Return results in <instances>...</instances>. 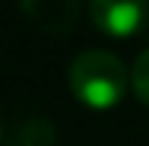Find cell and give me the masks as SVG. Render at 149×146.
<instances>
[{
  "label": "cell",
  "mask_w": 149,
  "mask_h": 146,
  "mask_svg": "<svg viewBox=\"0 0 149 146\" xmlns=\"http://www.w3.org/2000/svg\"><path fill=\"white\" fill-rule=\"evenodd\" d=\"M67 83H70V92L83 105L105 111V108H114L124 98L130 73L118 54H111L105 48H86L83 54H76L70 60Z\"/></svg>",
  "instance_id": "cell-1"
},
{
  "label": "cell",
  "mask_w": 149,
  "mask_h": 146,
  "mask_svg": "<svg viewBox=\"0 0 149 146\" xmlns=\"http://www.w3.org/2000/svg\"><path fill=\"white\" fill-rule=\"evenodd\" d=\"M89 16L98 32L127 38L146 22L149 0H89Z\"/></svg>",
  "instance_id": "cell-2"
},
{
  "label": "cell",
  "mask_w": 149,
  "mask_h": 146,
  "mask_svg": "<svg viewBox=\"0 0 149 146\" xmlns=\"http://www.w3.org/2000/svg\"><path fill=\"white\" fill-rule=\"evenodd\" d=\"M19 10L35 29L63 35L79 16V0H19Z\"/></svg>",
  "instance_id": "cell-3"
},
{
  "label": "cell",
  "mask_w": 149,
  "mask_h": 146,
  "mask_svg": "<svg viewBox=\"0 0 149 146\" xmlns=\"http://www.w3.org/2000/svg\"><path fill=\"white\" fill-rule=\"evenodd\" d=\"M54 143V124L45 117H26L19 130H13L3 146H51Z\"/></svg>",
  "instance_id": "cell-4"
},
{
  "label": "cell",
  "mask_w": 149,
  "mask_h": 146,
  "mask_svg": "<svg viewBox=\"0 0 149 146\" xmlns=\"http://www.w3.org/2000/svg\"><path fill=\"white\" fill-rule=\"evenodd\" d=\"M130 89L136 92V98L143 105H149V48L140 51L133 67H130Z\"/></svg>",
  "instance_id": "cell-5"
}]
</instances>
